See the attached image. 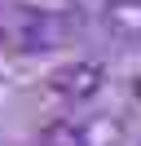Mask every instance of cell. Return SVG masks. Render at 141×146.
<instances>
[{
  "label": "cell",
  "mask_w": 141,
  "mask_h": 146,
  "mask_svg": "<svg viewBox=\"0 0 141 146\" xmlns=\"http://www.w3.org/2000/svg\"><path fill=\"white\" fill-rule=\"evenodd\" d=\"M66 40L62 13L31 5V0H0V44L13 58H31Z\"/></svg>",
  "instance_id": "obj_1"
},
{
  "label": "cell",
  "mask_w": 141,
  "mask_h": 146,
  "mask_svg": "<svg viewBox=\"0 0 141 146\" xmlns=\"http://www.w3.org/2000/svg\"><path fill=\"white\" fill-rule=\"evenodd\" d=\"M106 84V71H101V62H62L57 71H49V80H44V89L53 93V98H62V102H88L97 89Z\"/></svg>",
  "instance_id": "obj_2"
},
{
  "label": "cell",
  "mask_w": 141,
  "mask_h": 146,
  "mask_svg": "<svg viewBox=\"0 0 141 146\" xmlns=\"http://www.w3.org/2000/svg\"><path fill=\"white\" fill-rule=\"evenodd\" d=\"M40 146H88V124L79 119H53L40 128Z\"/></svg>",
  "instance_id": "obj_3"
}]
</instances>
